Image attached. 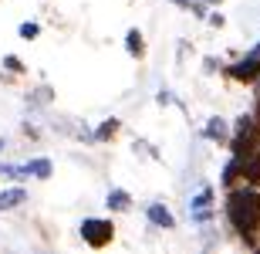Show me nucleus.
Instances as JSON below:
<instances>
[{
  "label": "nucleus",
  "instance_id": "19",
  "mask_svg": "<svg viewBox=\"0 0 260 254\" xmlns=\"http://www.w3.org/2000/svg\"><path fill=\"white\" fill-rule=\"evenodd\" d=\"M213 24V27H223V24H226V17H223V14H210V17H206Z\"/></svg>",
  "mask_w": 260,
  "mask_h": 254
},
{
  "label": "nucleus",
  "instance_id": "23",
  "mask_svg": "<svg viewBox=\"0 0 260 254\" xmlns=\"http://www.w3.org/2000/svg\"><path fill=\"white\" fill-rule=\"evenodd\" d=\"M253 51H257V54H260V41H257V48H253Z\"/></svg>",
  "mask_w": 260,
  "mask_h": 254
},
{
  "label": "nucleus",
  "instance_id": "3",
  "mask_svg": "<svg viewBox=\"0 0 260 254\" xmlns=\"http://www.w3.org/2000/svg\"><path fill=\"white\" fill-rule=\"evenodd\" d=\"M78 234H81V241L88 247L102 251V247H108L115 241V220L112 217H85L81 227H78Z\"/></svg>",
  "mask_w": 260,
  "mask_h": 254
},
{
  "label": "nucleus",
  "instance_id": "11",
  "mask_svg": "<svg viewBox=\"0 0 260 254\" xmlns=\"http://www.w3.org/2000/svg\"><path fill=\"white\" fill-rule=\"evenodd\" d=\"M105 207L112 214H128V210H132V196H128V190H122V186H112L108 196H105Z\"/></svg>",
  "mask_w": 260,
  "mask_h": 254
},
{
  "label": "nucleus",
  "instance_id": "8",
  "mask_svg": "<svg viewBox=\"0 0 260 254\" xmlns=\"http://www.w3.org/2000/svg\"><path fill=\"white\" fill-rule=\"evenodd\" d=\"M54 173V163L48 156H34L27 163H20V180H48Z\"/></svg>",
  "mask_w": 260,
  "mask_h": 254
},
{
  "label": "nucleus",
  "instance_id": "22",
  "mask_svg": "<svg viewBox=\"0 0 260 254\" xmlns=\"http://www.w3.org/2000/svg\"><path fill=\"white\" fill-rule=\"evenodd\" d=\"M4 146H7V139H4V136H0V153H4Z\"/></svg>",
  "mask_w": 260,
  "mask_h": 254
},
{
  "label": "nucleus",
  "instance_id": "15",
  "mask_svg": "<svg viewBox=\"0 0 260 254\" xmlns=\"http://www.w3.org/2000/svg\"><path fill=\"white\" fill-rule=\"evenodd\" d=\"M4 71H10V75H24V61L17 58V54H4Z\"/></svg>",
  "mask_w": 260,
  "mask_h": 254
},
{
  "label": "nucleus",
  "instance_id": "4",
  "mask_svg": "<svg viewBox=\"0 0 260 254\" xmlns=\"http://www.w3.org/2000/svg\"><path fill=\"white\" fill-rule=\"evenodd\" d=\"M223 75H226L230 81H237V85H250L253 88L260 81V54L250 51V54H243V58L223 65Z\"/></svg>",
  "mask_w": 260,
  "mask_h": 254
},
{
  "label": "nucleus",
  "instance_id": "1",
  "mask_svg": "<svg viewBox=\"0 0 260 254\" xmlns=\"http://www.w3.org/2000/svg\"><path fill=\"white\" fill-rule=\"evenodd\" d=\"M223 217L237 234L240 247L260 251V186L240 183L223 196Z\"/></svg>",
  "mask_w": 260,
  "mask_h": 254
},
{
  "label": "nucleus",
  "instance_id": "9",
  "mask_svg": "<svg viewBox=\"0 0 260 254\" xmlns=\"http://www.w3.org/2000/svg\"><path fill=\"white\" fill-rule=\"evenodd\" d=\"M145 220L152 227H159V231H173L176 227V217H173V210L166 204H149L145 207Z\"/></svg>",
  "mask_w": 260,
  "mask_h": 254
},
{
  "label": "nucleus",
  "instance_id": "13",
  "mask_svg": "<svg viewBox=\"0 0 260 254\" xmlns=\"http://www.w3.org/2000/svg\"><path fill=\"white\" fill-rule=\"evenodd\" d=\"M125 51H128V58H135V61L145 58V38H142V31H139V27L125 31Z\"/></svg>",
  "mask_w": 260,
  "mask_h": 254
},
{
  "label": "nucleus",
  "instance_id": "21",
  "mask_svg": "<svg viewBox=\"0 0 260 254\" xmlns=\"http://www.w3.org/2000/svg\"><path fill=\"white\" fill-rule=\"evenodd\" d=\"M24 136H30V139H38L41 132H38V129H34V126H30V122H27V126H24Z\"/></svg>",
  "mask_w": 260,
  "mask_h": 254
},
{
  "label": "nucleus",
  "instance_id": "16",
  "mask_svg": "<svg viewBox=\"0 0 260 254\" xmlns=\"http://www.w3.org/2000/svg\"><path fill=\"white\" fill-rule=\"evenodd\" d=\"M0 180H17L20 183V163H4L0 159Z\"/></svg>",
  "mask_w": 260,
  "mask_h": 254
},
{
  "label": "nucleus",
  "instance_id": "2",
  "mask_svg": "<svg viewBox=\"0 0 260 254\" xmlns=\"http://www.w3.org/2000/svg\"><path fill=\"white\" fill-rule=\"evenodd\" d=\"M230 153H250V149H260V119L250 112H243V116L233 119V136H230Z\"/></svg>",
  "mask_w": 260,
  "mask_h": 254
},
{
  "label": "nucleus",
  "instance_id": "18",
  "mask_svg": "<svg viewBox=\"0 0 260 254\" xmlns=\"http://www.w3.org/2000/svg\"><path fill=\"white\" fill-rule=\"evenodd\" d=\"M155 102H159V105H169V102H173V92H169V88H159Z\"/></svg>",
  "mask_w": 260,
  "mask_h": 254
},
{
  "label": "nucleus",
  "instance_id": "14",
  "mask_svg": "<svg viewBox=\"0 0 260 254\" xmlns=\"http://www.w3.org/2000/svg\"><path fill=\"white\" fill-rule=\"evenodd\" d=\"M118 132H122V122H118V119H105V122L91 132V143H112Z\"/></svg>",
  "mask_w": 260,
  "mask_h": 254
},
{
  "label": "nucleus",
  "instance_id": "7",
  "mask_svg": "<svg viewBox=\"0 0 260 254\" xmlns=\"http://www.w3.org/2000/svg\"><path fill=\"white\" fill-rule=\"evenodd\" d=\"M237 156V153H233ZM240 176H243V183H250V186H260V149H250V153H240Z\"/></svg>",
  "mask_w": 260,
  "mask_h": 254
},
{
  "label": "nucleus",
  "instance_id": "20",
  "mask_svg": "<svg viewBox=\"0 0 260 254\" xmlns=\"http://www.w3.org/2000/svg\"><path fill=\"white\" fill-rule=\"evenodd\" d=\"M173 4H179V7H186V10H189V7L196 4V0H173ZM206 4H220V0H206Z\"/></svg>",
  "mask_w": 260,
  "mask_h": 254
},
{
  "label": "nucleus",
  "instance_id": "12",
  "mask_svg": "<svg viewBox=\"0 0 260 254\" xmlns=\"http://www.w3.org/2000/svg\"><path fill=\"white\" fill-rule=\"evenodd\" d=\"M24 200H27V190H24V186H7V190H0V214H4V210H17Z\"/></svg>",
  "mask_w": 260,
  "mask_h": 254
},
{
  "label": "nucleus",
  "instance_id": "17",
  "mask_svg": "<svg viewBox=\"0 0 260 254\" xmlns=\"http://www.w3.org/2000/svg\"><path fill=\"white\" fill-rule=\"evenodd\" d=\"M17 34H20L24 41H34V38L41 34V24H34V20H24V24L17 27Z\"/></svg>",
  "mask_w": 260,
  "mask_h": 254
},
{
  "label": "nucleus",
  "instance_id": "5",
  "mask_svg": "<svg viewBox=\"0 0 260 254\" xmlns=\"http://www.w3.org/2000/svg\"><path fill=\"white\" fill-rule=\"evenodd\" d=\"M189 214H193V224H210L213 217V186H203L200 193L189 200Z\"/></svg>",
  "mask_w": 260,
  "mask_h": 254
},
{
  "label": "nucleus",
  "instance_id": "10",
  "mask_svg": "<svg viewBox=\"0 0 260 254\" xmlns=\"http://www.w3.org/2000/svg\"><path fill=\"white\" fill-rule=\"evenodd\" d=\"M243 183V176H240V159L230 153V159L223 163V170H220V186L223 190H233V186H240Z\"/></svg>",
  "mask_w": 260,
  "mask_h": 254
},
{
  "label": "nucleus",
  "instance_id": "6",
  "mask_svg": "<svg viewBox=\"0 0 260 254\" xmlns=\"http://www.w3.org/2000/svg\"><path fill=\"white\" fill-rule=\"evenodd\" d=\"M230 136H233V126L223 116H210L206 119L203 139H210V143H216V146H230Z\"/></svg>",
  "mask_w": 260,
  "mask_h": 254
}]
</instances>
